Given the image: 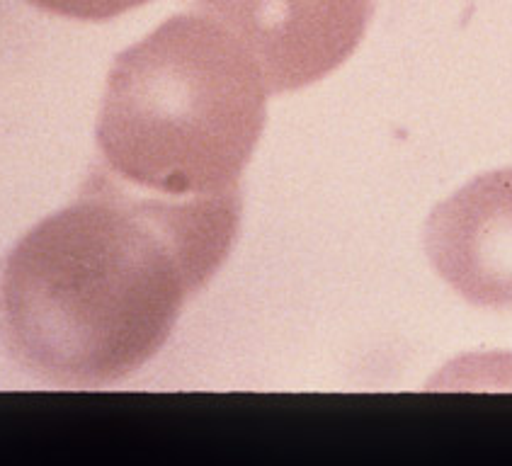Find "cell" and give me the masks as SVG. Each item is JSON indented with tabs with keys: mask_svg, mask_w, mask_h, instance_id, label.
<instances>
[{
	"mask_svg": "<svg viewBox=\"0 0 512 466\" xmlns=\"http://www.w3.org/2000/svg\"><path fill=\"white\" fill-rule=\"evenodd\" d=\"M267 95L229 34L195 13L170 17L112 64L95 129L102 163L151 195L241 192Z\"/></svg>",
	"mask_w": 512,
	"mask_h": 466,
	"instance_id": "cell-2",
	"label": "cell"
},
{
	"mask_svg": "<svg viewBox=\"0 0 512 466\" xmlns=\"http://www.w3.org/2000/svg\"><path fill=\"white\" fill-rule=\"evenodd\" d=\"M425 250L437 275L483 309H512V168L483 173L432 209Z\"/></svg>",
	"mask_w": 512,
	"mask_h": 466,
	"instance_id": "cell-4",
	"label": "cell"
},
{
	"mask_svg": "<svg viewBox=\"0 0 512 466\" xmlns=\"http://www.w3.org/2000/svg\"><path fill=\"white\" fill-rule=\"evenodd\" d=\"M30 3L47 10V13L71 17V20L102 22L129 13L139 5L151 3V0H30Z\"/></svg>",
	"mask_w": 512,
	"mask_h": 466,
	"instance_id": "cell-5",
	"label": "cell"
},
{
	"mask_svg": "<svg viewBox=\"0 0 512 466\" xmlns=\"http://www.w3.org/2000/svg\"><path fill=\"white\" fill-rule=\"evenodd\" d=\"M248 56L267 93H294L343 66L360 47L372 0H185Z\"/></svg>",
	"mask_w": 512,
	"mask_h": 466,
	"instance_id": "cell-3",
	"label": "cell"
},
{
	"mask_svg": "<svg viewBox=\"0 0 512 466\" xmlns=\"http://www.w3.org/2000/svg\"><path fill=\"white\" fill-rule=\"evenodd\" d=\"M241 209V192L175 200L93 168L76 202L25 233L0 270L5 345L49 384L122 382L226 263Z\"/></svg>",
	"mask_w": 512,
	"mask_h": 466,
	"instance_id": "cell-1",
	"label": "cell"
}]
</instances>
